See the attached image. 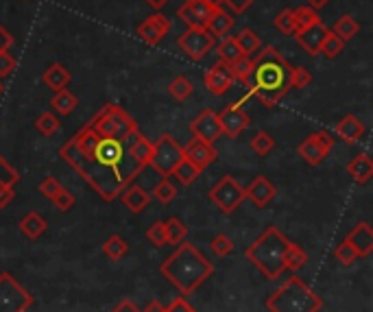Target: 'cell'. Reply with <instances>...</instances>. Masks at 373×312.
Masks as SVG:
<instances>
[{
	"label": "cell",
	"mask_w": 373,
	"mask_h": 312,
	"mask_svg": "<svg viewBox=\"0 0 373 312\" xmlns=\"http://www.w3.org/2000/svg\"><path fill=\"white\" fill-rule=\"evenodd\" d=\"M127 254H129V245H127V241H124L122 236H118V234L109 236V238L103 243V256L109 258V260L118 262V260H122Z\"/></svg>",
	"instance_id": "31"
},
{
	"label": "cell",
	"mask_w": 373,
	"mask_h": 312,
	"mask_svg": "<svg viewBox=\"0 0 373 312\" xmlns=\"http://www.w3.org/2000/svg\"><path fill=\"white\" fill-rule=\"evenodd\" d=\"M3 90H5V87H3V79H0V96H3Z\"/></svg>",
	"instance_id": "61"
},
{
	"label": "cell",
	"mask_w": 373,
	"mask_h": 312,
	"mask_svg": "<svg viewBox=\"0 0 373 312\" xmlns=\"http://www.w3.org/2000/svg\"><path fill=\"white\" fill-rule=\"evenodd\" d=\"M334 131H337L339 138H341L343 142H347V144H356V142H360V140L365 138V133H367L365 122L360 120L358 116H354V114L343 116L337 124H334Z\"/></svg>",
	"instance_id": "20"
},
{
	"label": "cell",
	"mask_w": 373,
	"mask_h": 312,
	"mask_svg": "<svg viewBox=\"0 0 373 312\" xmlns=\"http://www.w3.org/2000/svg\"><path fill=\"white\" fill-rule=\"evenodd\" d=\"M218 122H221V131L227 133L229 138H238V135L251 124L249 116L245 114V109L240 107V103L225 107L218 114Z\"/></svg>",
	"instance_id": "13"
},
{
	"label": "cell",
	"mask_w": 373,
	"mask_h": 312,
	"mask_svg": "<svg viewBox=\"0 0 373 312\" xmlns=\"http://www.w3.org/2000/svg\"><path fill=\"white\" fill-rule=\"evenodd\" d=\"M14 35H11L7 29H3V24H0V51H5V48H11V44H14Z\"/></svg>",
	"instance_id": "55"
},
{
	"label": "cell",
	"mask_w": 373,
	"mask_h": 312,
	"mask_svg": "<svg viewBox=\"0 0 373 312\" xmlns=\"http://www.w3.org/2000/svg\"><path fill=\"white\" fill-rule=\"evenodd\" d=\"M310 83H313V74H310L306 68L291 66V87H295V90H304V87H308Z\"/></svg>",
	"instance_id": "46"
},
{
	"label": "cell",
	"mask_w": 373,
	"mask_h": 312,
	"mask_svg": "<svg viewBox=\"0 0 373 312\" xmlns=\"http://www.w3.org/2000/svg\"><path fill=\"white\" fill-rule=\"evenodd\" d=\"M164 227H166V241H168V245H179V243H183L185 238H188V227H185L177 216L168 219L164 223Z\"/></svg>",
	"instance_id": "34"
},
{
	"label": "cell",
	"mask_w": 373,
	"mask_h": 312,
	"mask_svg": "<svg viewBox=\"0 0 373 312\" xmlns=\"http://www.w3.org/2000/svg\"><path fill=\"white\" fill-rule=\"evenodd\" d=\"M345 241L356 249L358 258H369L373 254V227L367 221L356 223V225L347 232Z\"/></svg>",
	"instance_id": "16"
},
{
	"label": "cell",
	"mask_w": 373,
	"mask_h": 312,
	"mask_svg": "<svg viewBox=\"0 0 373 312\" xmlns=\"http://www.w3.org/2000/svg\"><path fill=\"white\" fill-rule=\"evenodd\" d=\"M245 199V188L236 181L234 177H223L216 186H212L210 190V201H212L223 214H231L234 210H238V205Z\"/></svg>",
	"instance_id": "9"
},
{
	"label": "cell",
	"mask_w": 373,
	"mask_h": 312,
	"mask_svg": "<svg viewBox=\"0 0 373 312\" xmlns=\"http://www.w3.org/2000/svg\"><path fill=\"white\" fill-rule=\"evenodd\" d=\"M251 68H253V59L251 57H240V59H236L234 64H231V72H234V79H238L242 81L245 85L249 83V77H251Z\"/></svg>",
	"instance_id": "42"
},
{
	"label": "cell",
	"mask_w": 373,
	"mask_h": 312,
	"mask_svg": "<svg viewBox=\"0 0 373 312\" xmlns=\"http://www.w3.org/2000/svg\"><path fill=\"white\" fill-rule=\"evenodd\" d=\"M358 31H360V24H358L356 18H352V16L339 18V22L334 24V29H332V33L339 35V40H343V42L354 40V37L358 35Z\"/></svg>",
	"instance_id": "32"
},
{
	"label": "cell",
	"mask_w": 373,
	"mask_h": 312,
	"mask_svg": "<svg viewBox=\"0 0 373 312\" xmlns=\"http://www.w3.org/2000/svg\"><path fill=\"white\" fill-rule=\"evenodd\" d=\"M51 105H53V109L57 111L59 116H68V114H72V111H74V107L79 105V98L64 87V90H57V92H55Z\"/></svg>",
	"instance_id": "30"
},
{
	"label": "cell",
	"mask_w": 373,
	"mask_h": 312,
	"mask_svg": "<svg viewBox=\"0 0 373 312\" xmlns=\"http://www.w3.org/2000/svg\"><path fill=\"white\" fill-rule=\"evenodd\" d=\"M275 197H278V188L264 177V175H258V177L245 188V199H249V201L258 208H267Z\"/></svg>",
	"instance_id": "18"
},
{
	"label": "cell",
	"mask_w": 373,
	"mask_h": 312,
	"mask_svg": "<svg viewBox=\"0 0 373 312\" xmlns=\"http://www.w3.org/2000/svg\"><path fill=\"white\" fill-rule=\"evenodd\" d=\"M129 142L131 138H111L88 122L61 146L59 157H64L66 164L77 170L103 201H116L122 190L144 170V166L131 157Z\"/></svg>",
	"instance_id": "1"
},
{
	"label": "cell",
	"mask_w": 373,
	"mask_h": 312,
	"mask_svg": "<svg viewBox=\"0 0 373 312\" xmlns=\"http://www.w3.org/2000/svg\"><path fill=\"white\" fill-rule=\"evenodd\" d=\"M334 258H337L343 267H352L354 262L358 260V254H356V249L350 243L343 241L337 249H334Z\"/></svg>",
	"instance_id": "45"
},
{
	"label": "cell",
	"mask_w": 373,
	"mask_h": 312,
	"mask_svg": "<svg viewBox=\"0 0 373 312\" xmlns=\"http://www.w3.org/2000/svg\"><path fill=\"white\" fill-rule=\"evenodd\" d=\"M330 3V0H308V7H313V9H323Z\"/></svg>",
	"instance_id": "59"
},
{
	"label": "cell",
	"mask_w": 373,
	"mask_h": 312,
	"mask_svg": "<svg viewBox=\"0 0 373 312\" xmlns=\"http://www.w3.org/2000/svg\"><path fill=\"white\" fill-rule=\"evenodd\" d=\"M146 238L151 241L155 247H164V245H168V241H166V227H164V221L153 223V225L146 230Z\"/></svg>",
	"instance_id": "47"
},
{
	"label": "cell",
	"mask_w": 373,
	"mask_h": 312,
	"mask_svg": "<svg viewBox=\"0 0 373 312\" xmlns=\"http://www.w3.org/2000/svg\"><path fill=\"white\" fill-rule=\"evenodd\" d=\"M129 153H131V157L138 161L140 166H148V161H151V153H153V142L151 140H146L144 135L138 131L131 138V142H129Z\"/></svg>",
	"instance_id": "24"
},
{
	"label": "cell",
	"mask_w": 373,
	"mask_h": 312,
	"mask_svg": "<svg viewBox=\"0 0 373 312\" xmlns=\"http://www.w3.org/2000/svg\"><path fill=\"white\" fill-rule=\"evenodd\" d=\"M51 201H53V205H55L59 212H68V210L74 205V197H72V192H70V190L61 188V190L55 194V199H51Z\"/></svg>",
	"instance_id": "49"
},
{
	"label": "cell",
	"mask_w": 373,
	"mask_h": 312,
	"mask_svg": "<svg viewBox=\"0 0 373 312\" xmlns=\"http://www.w3.org/2000/svg\"><path fill=\"white\" fill-rule=\"evenodd\" d=\"M46 227H48L46 219L37 214V212H29V214L20 221V232L27 236V238H31V241H37L40 236H44Z\"/></svg>",
	"instance_id": "25"
},
{
	"label": "cell",
	"mask_w": 373,
	"mask_h": 312,
	"mask_svg": "<svg viewBox=\"0 0 373 312\" xmlns=\"http://www.w3.org/2000/svg\"><path fill=\"white\" fill-rule=\"evenodd\" d=\"M120 197H122V205L127 208L131 214H140V212H144L148 203H151V194L144 188H140V186H127Z\"/></svg>",
	"instance_id": "21"
},
{
	"label": "cell",
	"mask_w": 373,
	"mask_h": 312,
	"mask_svg": "<svg viewBox=\"0 0 373 312\" xmlns=\"http://www.w3.org/2000/svg\"><path fill=\"white\" fill-rule=\"evenodd\" d=\"M289 249L286 236L269 225L258 238L245 249V258L269 280H278L284 273V254Z\"/></svg>",
	"instance_id": "4"
},
{
	"label": "cell",
	"mask_w": 373,
	"mask_h": 312,
	"mask_svg": "<svg viewBox=\"0 0 373 312\" xmlns=\"http://www.w3.org/2000/svg\"><path fill=\"white\" fill-rule=\"evenodd\" d=\"M170 29H172L170 20H168L164 14L155 11L153 16H148L144 22L138 24V29H135V35H138L144 44L155 46V44H159V42L170 33Z\"/></svg>",
	"instance_id": "11"
},
{
	"label": "cell",
	"mask_w": 373,
	"mask_h": 312,
	"mask_svg": "<svg viewBox=\"0 0 373 312\" xmlns=\"http://www.w3.org/2000/svg\"><path fill=\"white\" fill-rule=\"evenodd\" d=\"M35 129L42 135H46V138H51V135H55L59 131V118L53 114V111H44V114L35 118Z\"/></svg>",
	"instance_id": "38"
},
{
	"label": "cell",
	"mask_w": 373,
	"mask_h": 312,
	"mask_svg": "<svg viewBox=\"0 0 373 312\" xmlns=\"http://www.w3.org/2000/svg\"><path fill=\"white\" fill-rule=\"evenodd\" d=\"M181 159H183V146L170 133H164L157 142H153V153L148 166H153L161 177H170Z\"/></svg>",
	"instance_id": "7"
},
{
	"label": "cell",
	"mask_w": 373,
	"mask_h": 312,
	"mask_svg": "<svg viewBox=\"0 0 373 312\" xmlns=\"http://www.w3.org/2000/svg\"><path fill=\"white\" fill-rule=\"evenodd\" d=\"M297 153H299V157H304V161L310 166H319L321 161L328 157V153L317 144V140L313 138V135H308V138L299 146H297Z\"/></svg>",
	"instance_id": "26"
},
{
	"label": "cell",
	"mask_w": 373,
	"mask_h": 312,
	"mask_svg": "<svg viewBox=\"0 0 373 312\" xmlns=\"http://www.w3.org/2000/svg\"><path fill=\"white\" fill-rule=\"evenodd\" d=\"M61 190V183L55 179V177H46V179H42V183H40V192L46 197V199H55V194Z\"/></svg>",
	"instance_id": "51"
},
{
	"label": "cell",
	"mask_w": 373,
	"mask_h": 312,
	"mask_svg": "<svg viewBox=\"0 0 373 312\" xmlns=\"http://www.w3.org/2000/svg\"><path fill=\"white\" fill-rule=\"evenodd\" d=\"M343 51H345V42L339 40V35H334V33L328 29V31H326V37H323V42H321L319 53H323L328 59H334V57H339Z\"/></svg>",
	"instance_id": "35"
},
{
	"label": "cell",
	"mask_w": 373,
	"mask_h": 312,
	"mask_svg": "<svg viewBox=\"0 0 373 312\" xmlns=\"http://www.w3.org/2000/svg\"><path fill=\"white\" fill-rule=\"evenodd\" d=\"M212 7L207 0H185L181 7H177V16L188 24V27H205L207 18L212 16Z\"/></svg>",
	"instance_id": "15"
},
{
	"label": "cell",
	"mask_w": 373,
	"mask_h": 312,
	"mask_svg": "<svg viewBox=\"0 0 373 312\" xmlns=\"http://www.w3.org/2000/svg\"><path fill=\"white\" fill-rule=\"evenodd\" d=\"M190 133H192V138H196V140H203V142L214 144V142L221 138V133H223L216 111L203 109L201 114H199V116L190 122Z\"/></svg>",
	"instance_id": "12"
},
{
	"label": "cell",
	"mask_w": 373,
	"mask_h": 312,
	"mask_svg": "<svg viewBox=\"0 0 373 312\" xmlns=\"http://www.w3.org/2000/svg\"><path fill=\"white\" fill-rule=\"evenodd\" d=\"M33 306V297L22 289L11 273L0 276V312H27Z\"/></svg>",
	"instance_id": "8"
},
{
	"label": "cell",
	"mask_w": 373,
	"mask_h": 312,
	"mask_svg": "<svg viewBox=\"0 0 373 312\" xmlns=\"http://www.w3.org/2000/svg\"><path fill=\"white\" fill-rule=\"evenodd\" d=\"M218 57H221V61H225V64H229V66L234 64L236 59L242 57L240 48H238V44H236L234 37H227V40L218 46Z\"/></svg>",
	"instance_id": "41"
},
{
	"label": "cell",
	"mask_w": 373,
	"mask_h": 312,
	"mask_svg": "<svg viewBox=\"0 0 373 312\" xmlns=\"http://www.w3.org/2000/svg\"><path fill=\"white\" fill-rule=\"evenodd\" d=\"M153 197L157 199L159 203H164V205H166V203H170L172 199L177 197V186L172 183L168 177H161V181L153 188Z\"/></svg>",
	"instance_id": "39"
},
{
	"label": "cell",
	"mask_w": 373,
	"mask_h": 312,
	"mask_svg": "<svg viewBox=\"0 0 373 312\" xmlns=\"http://www.w3.org/2000/svg\"><path fill=\"white\" fill-rule=\"evenodd\" d=\"M293 18H295L297 31L306 29V27H313V24L321 22L317 9H313V7H297V9H293Z\"/></svg>",
	"instance_id": "37"
},
{
	"label": "cell",
	"mask_w": 373,
	"mask_h": 312,
	"mask_svg": "<svg viewBox=\"0 0 373 312\" xmlns=\"http://www.w3.org/2000/svg\"><path fill=\"white\" fill-rule=\"evenodd\" d=\"M24 3H27V0H24Z\"/></svg>",
	"instance_id": "62"
},
{
	"label": "cell",
	"mask_w": 373,
	"mask_h": 312,
	"mask_svg": "<svg viewBox=\"0 0 373 312\" xmlns=\"http://www.w3.org/2000/svg\"><path fill=\"white\" fill-rule=\"evenodd\" d=\"M203 81H205V87H207L210 92L216 94V96H223L225 92H229V87H231V83L236 79H234L231 66L225 64V61H218V64H214L212 68L205 72Z\"/></svg>",
	"instance_id": "14"
},
{
	"label": "cell",
	"mask_w": 373,
	"mask_h": 312,
	"mask_svg": "<svg viewBox=\"0 0 373 312\" xmlns=\"http://www.w3.org/2000/svg\"><path fill=\"white\" fill-rule=\"evenodd\" d=\"M231 27H234V16L227 14V11H223V7H218V9L212 11V16L207 18L203 29L212 37H223Z\"/></svg>",
	"instance_id": "23"
},
{
	"label": "cell",
	"mask_w": 373,
	"mask_h": 312,
	"mask_svg": "<svg viewBox=\"0 0 373 312\" xmlns=\"http://www.w3.org/2000/svg\"><path fill=\"white\" fill-rule=\"evenodd\" d=\"M249 144H251V151H256L258 155H269L273 148H275V140H273V135H269L267 131H258Z\"/></svg>",
	"instance_id": "40"
},
{
	"label": "cell",
	"mask_w": 373,
	"mask_h": 312,
	"mask_svg": "<svg viewBox=\"0 0 373 312\" xmlns=\"http://www.w3.org/2000/svg\"><path fill=\"white\" fill-rule=\"evenodd\" d=\"M347 175H350L358 186H365L373 177V159L367 153H358L356 157H352L350 164H347Z\"/></svg>",
	"instance_id": "22"
},
{
	"label": "cell",
	"mask_w": 373,
	"mask_h": 312,
	"mask_svg": "<svg viewBox=\"0 0 373 312\" xmlns=\"http://www.w3.org/2000/svg\"><path fill=\"white\" fill-rule=\"evenodd\" d=\"M18 61L16 57L9 53V48H5V51H0V79H7L11 72L16 70Z\"/></svg>",
	"instance_id": "48"
},
{
	"label": "cell",
	"mask_w": 373,
	"mask_h": 312,
	"mask_svg": "<svg viewBox=\"0 0 373 312\" xmlns=\"http://www.w3.org/2000/svg\"><path fill=\"white\" fill-rule=\"evenodd\" d=\"M164 312H196V310L185 302V297H177L170 306L164 308Z\"/></svg>",
	"instance_id": "54"
},
{
	"label": "cell",
	"mask_w": 373,
	"mask_h": 312,
	"mask_svg": "<svg viewBox=\"0 0 373 312\" xmlns=\"http://www.w3.org/2000/svg\"><path fill=\"white\" fill-rule=\"evenodd\" d=\"M326 27H323L321 22L313 24V27H306V29H299V31H295V40L297 44H299L304 48V53H308L310 57H315L319 55V48H321V42H323V37H326Z\"/></svg>",
	"instance_id": "19"
},
{
	"label": "cell",
	"mask_w": 373,
	"mask_h": 312,
	"mask_svg": "<svg viewBox=\"0 0 373 312\" xmlns=\"http://www.w3.org/2000/svg\"><path fill=\"white\" fill-rule=\"evenodd\" d=\"M111 312H142V310L135 306L131 299H122V302H120L114 310H111Z\"/></svg>",
	"instance_id": "56"
},
{
	"label": "cell",
	"mask_w": 373,
	"mask_h": 312,
	"mask_svg": "<svg viewBox=\"0 0 373 312\" xmlns=\"http://www.w3.org/2000/svg\"><path fill=\"white\" fill-rule=\"evenodd\" d=\"M192 92H194V85H192V81L188 77H185V74H177V77L168 83V94L172 98H177V101H185V98H190Z\"/></svg>",
	"instance_id": "33"
},
{
	"label": "cell",
	"mask_w": 373,
	"mask_h": 312,
	"mask_svg": "<svg viewBox=\"0 0 373 312\" xmlns=\"http://www.w3.org/2000/svg\"><path fill=\"white\" fill-rule=\"evenodd\" d=\"M275 29L284 35H293L297 31L295 27V18H293V9H282L275 16Z\"/></svg>",
	"instance_id": "44"
},
{
	"label": "cell",
	"mask_w": 373,
	"mask_h": 312,
	"mask_svg": "<svg viewBox=\"0 0 373 312\" xmlns=\"http://www.w3.org/2000/svg\"><path fill=\"white\" fill-rule=\"evenodd\" d=\"M247 96H256L264 107H275L291 90V66L273 46H264L253 59Z\"/></svg>",
	"instance_id": "2"
},
{
	"label": "cell",
	"mask_w": 373,
	"mask_h": 312,
	"mask_svg": "<svg viewBox=\"0 0 373 312\" xmlns=\"http://www.w3.org/2000/svg\"><path fill=\"white\" fill-rule=\"evenodd\" d=\"M92 127H96L98 131H103L111 138H118V140H129L133 138V133H138V122H135L127 111L118 105H103V109L90 120Z\"/></svg>",
	"instance_id": "6"
},
{
	"label": "cell",
	"mask_w": 373,
	"mask_h": 312,
	"mask_svg": "<svg viewBox=\"0 0 373 312\" xmlns=\"http://www.w3.org/2000/svg\"><path fill=\"white\" fill-rule=\"evenodd\" d=\"M14 181H5V179H0V210L7 208L11 201H14Z\"/></svg>",
	"instance_id": "50"
},
{
	"label": "cell",
	"mask_w": 373,
	"mask_h": 312,
	"mask_svg": "<svg viewBox=\"0 0 373 312\" xmlns=\"http://www.w3.org/2000/svg\"><path fill=\"white\" fill-rule=\"evenodd\" d=\"M313 138L317 140V144H319L326 153H330V151H332V146H334V138H332V135H330L328 131H315V133H313Z\"/></svg>",
	"instance_id": "52"
},
{
	"label": "cell",
	"mask_w": 373,
	"mask_h": 312,
	"mask_svg": "<svg viewBox=\"0 0 373 312\" xmlns=\"http://www.w3.org/2000/svg\"><path fill=\"white\" fill-rule=\"evenodd\" d=\"M159 273L168 280L181 295L194 293L199 286L214 273V265L210 262L192 243H179L164 262H161Z\"/></svg>",
	"instance_id": "3"
},
{
	"label": "cell",
	"mask_w": 373,
	"mask_h": 312,
	"mask_svg": "<svg viewBox=\"0 0 373 312\" xmlns=\"http://www.w3.org/2000/svg\"><path fill=\"white\" fill-rule=\"evenodd\" d=\"M234 40H236V44H238L240 53H242L245 57H251L253 53H258L260 48H262V42H260V35H258L256 31H251V29H242L238 35L234 37Z\"/></svg>",
	"instance_id": "29"
},
{
	"label": "cell",
	"mask_w": 373,
	"mask_h": 312,
	"mask_svg": "<svg viewBox=\"0 0 373 312\" xmlns=\"http://www.w3.org/2000/svg\"><path fill=\"white\" fill-rule=\"evenodd\" d=\"M172 175H175L177 181H179L181 186H190V183L199 177V175H201V170H199L190 159L183 157L179 164H177V168L172 170Z\"/></svg>",
	"instance_id": "36"
},
{
	"label": "cell",
	"mask_w": 373,
	"mask_h": 312,
	"mask_svg": "<svg viewBox=\"0 0 373 312\" xmlns=\"http://www.w3.org/2000/svg\"><path fill=\"white\" fill-rule=\"evenodd\" d=\"M253 3H256V0H223V5H227L234 14H245V11Z\"/></svg>",
	"instance_id": "53"
},
{
	"label": "cell",
	"mask_w": 373,
	"mask_h": 312,
	"mask_svg": "<svg viewBox=\"0 0 373 312\" xmlns=\"http://www.w3.org/2000/svg\"><path fill=\"white\" fill-rule=\"evenodd\" d=\"M44 83L51 87L53 92H57V90H64V87L70 83V72H68V68L66 66H61V64H51L46 68V72H44Z\"/></svg>",
	"instance_id": "27"
},
{
	"label": "cell",
	"mask_w": 373,
	"mask_h": 312,
	"mask_svg": "<svg viewBox=\"0 0 373 312\" xmlns=\"http://www.w3.org/2000/svg\"><path fill=\"white\" fill-rule=\"evenodd\" d=\"M177 46L181 48V53H185L192 61H201L210 53V48L214 46V37L203 27H188L177 37Z\"/></svg>",
	"instance_id": "10"
},
{
	"label": "cell",
	"mask_w": 373,
	"mask_h": 312,
	"mask_svg": "<svg viewBox=\"0 0 373 312\" xmlns=\"http://www.w3.org/2000/svg\"><path fill=\"white\" fill-rule=\"evenodd\" d=\"M207 5L212 9H218V7H223V0H207Z\"/></svg>",
	"instance_id": "60"
},
{
	"label": "cell",
	"mask_w": 373,
	"mask_h": 312,
	"mask_svg": "<svg viewBox=\"0 0 373 312\" xmlns=\"http://www.w3.org/2000/svg\"><path fill=\"white\" fill-rule=\"evenodd\" d=\"M183 157H185V159H190L192 164L203 172V170L216 159V148H214V144L192 138L188 144L183 146Z\"/></svg>",
	"instance_id": "17"
},
{
	"label": "cell",
	"mask_w": 373,
	"mask_h": 312,
	"mask_svg": "<svg viewBox=\"0 0 373 312\" xmlns=\"http://www.w3.org/2000/svg\"><path fill=\"white\" fill-rule=\"evenodd\" d=\"M168 3H170V0H146V5H148V7H153L155 11H161Z\"/></svg>",
	"instance_id": "57"
},
{
	"label": "cell",
	"mask_w": 373,
	"mask_h": 312,
	"mask_svg": "<svg viewBox=\"0 0 373 312\" xmlns=\"http://www.w3.org/2000/svg\"><path fill=\"white\" fill-rule=\"evenodd\" d=\"M144 312H164V306H161L159 302H155V299H153V302H148V304H146Z\"/></svg>",
	"instance_id": "58"
},
{
	"label": "cell",
	"mask_w": 373,
	"mask_h": 312,
	"mask_svg": "<svg viewBox=\"0 0 373 312\" xmlns=\"http://www.w3.org/2000/svg\"><path fill=\"white\" fill-rule=\"evenodd\" d=\"M306 262H308V254L304 252V247H299L297 243H289V249H286L284 254V271L297 273L306 267Z\"/></svg>",
	"instance_id": "28"
},
{
	"label": "cell",
	"mask_w": 373,
	"mask_h": 312,
	"mask_svg": "<svg viewBox=\"0 0 373 312\" xmlns=\"http://www.w3.org/2000/svg\"><path fill=\"white\" fill-rule=\"evenodd\" d=\"M210 249H212V254L218 256V258H225L234 252V241L225 234H216L212 243H210Z\"/></svg>",
	"instance_id": "43"
},
{
	"label": "cell",
	"mask_w": 373,
	"mask_h": 312,
	"mask_svg": "<svg viewBox=\"0 0 373 312\" xmlns=\"http://www.w3.org/2000/svg\"><path fill=\"white\" fill-rule=\"evenodd\" d=\"M321 308L323 299L297 273L286 280L275 293H271V297H267L269 312H319Z\"/></svg>",
	"instance_id": "5"
}]
</instances>
